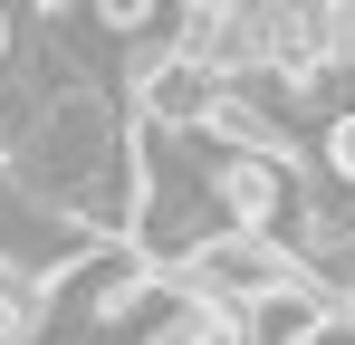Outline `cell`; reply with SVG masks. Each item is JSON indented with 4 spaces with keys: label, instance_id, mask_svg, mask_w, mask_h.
<instances>
[{
    "label": "cell",
    "instance_id": "1",
    "mask_svg": "<svg viewBox=\"0 0 355 345\" xmlns=\"http://www.w3.org/2000/svg\"><path fill=\"white\" fill-rule=\"evenodd\" d=\"M0 163L39 211L96 230V240H116L135 221V192H144V154H135V134H125V115L106 106L96 77H49Z\"/></svg>",
    "mask_w": 355,
    "mask_h": 345
},
{
    "label": "cell",
    "instance_id": "2",
    "mask_svg": "<svg viewBox=\"0 0 355 345\" xmlns=\"http://www.w3.org/2000/svg\"><path fill=\"white\" fill-rule=\"evenodd\" d=\"M297 259H288V240L279 230H211V240H192L164 278L192 297V307H211V317H231L240 297H259V288H279Z\"/></svg>",
    "mask_w": 355,
    "mask_h": 345
},
{
    "label": "cell",
    "instance_id": "3",
    "mask_svg": "<svg viewBox=\"0 0 355 345\" xmlns=\"http://www.w3.org/2000/svg\"><path fill=\"white\" fill-rule=\"evenodd\" d=\"M327 317H336V307H327V288L288 269L279 288H259V297H240V307H231V336H240V345H307Z\"/></svg>",
    "mask_w": 355,
    "mask_h": 345
},
{
    "label": "cell",
    "instance_id": "4",
    "mask_svg": "<svg viewBox=\"0 0 355 345\" xmlns=\"http://www.w3.org/2000/svg\"><path fill=\"white\" fill-rule=\"evenodd\" d=\"M87 0H0V19H19V29H67Z\"/></svg>",
    "mask_w": 355,
    "mask_h": 345
}]
</instances>
